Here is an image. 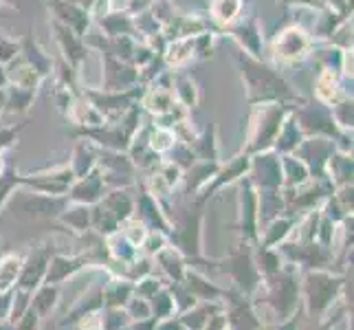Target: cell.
<instances>
[{"mask_svg": "<svg viewBox=\"0 0 354 330\" xmlns=\"http://www.w3.org/2000/svg\"><path fill=\"white\" fill-rule=\"evenodd\" d=\"M308 38L306 33L299 29H286L275 42V53L277 57H282L284 62H292V59L301 57L308 51Z\"/></svg>", "mask_w": 354, "mask_h": 330, "instance_id": "obj_1", "label": "cell"}, {"mask_svg": "<svg viewBox=\"0 0 354 330\" xmlns=\"http://www.w3.org/2000/svg\"><path fill=\"white\" fill-rule=\"evenodd\" d=\"M3 104H5V95L0 93V108H3Z\"/></svg>", "mask_w": 354, "mask_h": 330, "instance_id": "obj_5", "label": "cell"}, {"mask_svg": "<svg viewBox=\"0 0 354 330\" xmlns=\"http://www.w3.org/2000/svg\"><path fill=\"white\" fill-rule=\"evenodd\" d=\"M240 7H242V0H214L212 5V14L218 20H234L240 14Z\"/></svg>", "mask_w": 354, "mask_h": 330, "instance_id": "obj_2", "label": "cell"}, {"mask_svg": "<svg viewBox=\"0 0 354 330\" xmlns=\"http://www.w3.org/2000/svg\"><path fill=\"white\" fill-rule=\"evenodd\" d=\"M183 46H185L187 51H192V40H187V42L183 44ZM183 57H185V53H176V55H172V57H169V62H172V64H178Z\"/></svg>", "mask_w": 354, "mask_h": 330, "instance_id": "obj_4", "label": "cell"}, {"mask_svg": "<svg viewBox=\"0 0 354 330\" xmlns=\"http://www.w3.org/2000/svg\"><path fill=\"white\" fill-rule=\"evenodd\" d=\"M14 53H18V44L16 42H7V40H0V59H9Z\"/></svg>", "mask_w": 354, "mask_h": 330, "instance_id": "obj_3", "label": "cell"}]
</instances>
